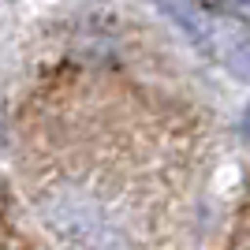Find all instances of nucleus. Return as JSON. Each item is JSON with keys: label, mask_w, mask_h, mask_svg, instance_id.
<instances>
[{"label": "nucleus", "mask_w": 250, "mask_h": 250, "mask_svg": "<svg viewBox=\"0 0 250 250\" xmlns=\"http://www.w3.org/2000/svg\"><path fill=\"white\" fill-rule=\"evenodd\" d=\"M45 220L71 250H131L124 231L108 224L104 209L79 190H56L45 202Z\"/></svg>", "instance_id": "f257e3e1"}, {"label": "nucleus", "mask_w": 250, "mask_h": 250, "mask_svg": "<svg viewBox=\"0 0 250 250\" xmlns=\"http://www.w3.org/2000/svg\"><path fill=\"white\" fill-rule=\"evenodd\" d=\"M206 49L217 52V60L235 79L250 83V26L247 22H209Z\"/></svg>", "instance_id": "f03ea898"}, {"label": "nucleus", "mask_w": 250, "mask_h": 250, "mask_svg": "<svg viewBox=\"0 0 250 250\" xmlns=\"http://www.w3.org/2000/svg\"><path fill=\"white\" fill-rule=\"evenodd\" d=\"M235 135H239L243 142L250 146V101H247V108L239 112V120H235Z\"/></svg>", "instance_id": "7ed1b4c3"}]
</instances>
